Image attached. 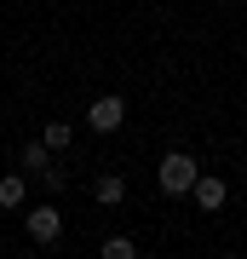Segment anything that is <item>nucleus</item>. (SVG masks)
<instances>
[{"instance_id": "obj_6", "label": "nucleus", "mask_w": 247, "mask_h": 259, "mask_svg": "<svg viewBox=\"0 0 247 259\" xmlns=\"http://www.w3.org/2000/svg\"><path fill=\"white\" fill-rule=\"evenodd\" d=\"M23 196H29L23 173H6V179H0V207H23Z\"/></svg>"}, {"instance_id": "obj_5", "label": "nucleus", "mask_w": 247, "mask_h": 259, "mask_svg": "<svg viewBox=\"0 0 247 259\" xmlns=\"http://www.w3.org/2000/svg\"><path fill=\"white\" fill-rule=\"evenodd\" d=\"M92 196H98L104 207H121V202H127V179H121V173H98V185H92Z\"/></svg>"}, {"instance_id": "obj_1", "label": "nucleus", "mask_w": 247, "mask_h": 259, "mask_svg": "<svg viewBox=\"0 0 247 259\" xmlns=\"http://www.w3.org/2000/svg\"><path fill=\"white\" fill-rule=\"evenodd\" d=\"M195 156H184V150H173V156H161V167H156V179H161V190L167 196H190V185H195Z\"/></svg>"}, {"instance_id": "obj_7", "label": "nucleus", "mask_w": 247, "mask_h": 259, "mask_svg": "<svg viewBox=\"0 0 247 259\" xmlns=\"http://www.w3.org/2000/svg\"><path fill=\"white\" fill-rule=\"evenodd\" d=\"M40 139H46V150H69V139H75V127H64V121H52V127H46Z\"/></svg>"}, {"instance_id": "obj_8", "label": "nucleus", "mask_w": 247, "mask_h": 259, "mask_svg": "<svg viewBox=\"0 0 247 259\" xmlns=\"http://www.w3.org/2000/svg\"><path fill=\"white\" fill-rule=\"evenodd\" d=\"M138 248H132V242L127 236H110V242H104V259H132Z\"/></svg>"}, {"instance_id": "obj_3", "label": "nucleus", "mask_w": 247, "mask_h": 259, "mask_svg": "<svg viewBox=\"0 0 247 259\" xmlns=\"http://www.w3.org/2000/svg\"><path fill=\"white\" fill-rule=\"evenodd\" d=\"M29 236H35V242H58V236H64V213H58L52 202H40V207H29Z\"/></svg>"}, {"instance_id": "obj_2", "label": "nucleus", "mask_w": 247, "mask_h": 259, "mask_svg": "<svg viewBox=\"0 0 247 259\" xmlns=\"http://www.w3.org/2000/svg\"><path fill=\"white\" fill-rule=\"evenodd\" d=\"M121 121H127V98H121V93L92 98V110H86V127H92V133H115Z\"/></svg>"}, {"instance_id": "obj_4", "label": "nucleus", "mask_w": 247, "mask_h": 259, "mask_svg": "<svg viewBox=\"0 0 247 259\" xmlns=\"http://www.w3.org/2000/svg\"><path fill=\"white\" fill-rule=\"evenodd\" d=\"M190 196H195V202H202V207L213 213V207H224V196H230V190H224V179H213V173H195Z\"/></svg>"}]
</instances>
